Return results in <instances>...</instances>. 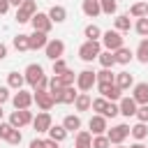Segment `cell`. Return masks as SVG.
<instances>
[{"label": "cell", "instance_id": "6da1fadb", "mask_svg": "<svg viewBox=\"0 0 148 148\" xmlns=\"http://www.w3.org/2000/svg\"><path fill=\"white\" fill-rule=\"evenodd\" d=\"M99 53H102V44H99V42H88V39H86V42L79 46V58H81L83 62L97 60Z\"/></svg>", "mask_w": 148, "mask_h": 148}, {"label": "cell", "instance_id": "7a4b0ae2", "mask_svg": "<svg viewBox=\"0 0 148 148\" xmlns=\"http://www.w3.org/2000/svg\"><path fill=\"white\" fill-rule=\"evenodd\" d=\"M102 44H104V49L106 51H118L120 46H125L123 44V35L118 32V30H106V32H102Z\"/></svg>", "mask_w": 148, "mask_h": 148}, {"label": "cell", "instance_id": "3957f363", "mask_svg": "<svg viewBox=\"0 0 148 148\" xmlns=\"http://www.w3.org/2000/svg\"><path fill=\"white\" fill-rule=\"evenodd\" d=\"M44 76H46V74H44V67H42V65H37V62L28 65V67H25V72H23L25 83H28V86H32V88H35V86H37Z\"/></svg>", "mask_w": 148, "mask_h": 148}, {"label": "cell", "instance_id": "277c9868", "mask_svg": "<svg viewBox=\"0 0 148 148\" xmlns=\"http://www.w3.org/2000/svg\"><path fill=\"white\" fill-rule=\"evenodd\" d=\"M95 83H97V79H95V72H92V69H83V72L76 74V88H79L81 92L92 90Z\"/></svg>", "mask_w": 148, "mask_h": 148}, {"label": "cell", "instance_id": "5b68a950", "mask_svg": "<svg viewBox=\"0 0 148 148\" xmlns=\"http://www.w3.org/2000/svg\"><path fill=\"white\" fill-rule=\"evenodd\" d=\"M28 123H32V113H30L28 109H16V111H12V116H9V125H12L14 130L25 127Z\"/></svg>", "mask_w": 148, "mask_h": 148}, {"label": "cell", "instance_id": "8992f818", "mask_svg": "<svg viewBox=\"0 0 148 148\" xmlns=\"http://www.w3.org/2000/svg\"><path fill=\"white\" fill-rule=\"evenodd\" d=\"M127 136H130V125H125V123H120V125H116V127H111V130L106 132L109 143H116V146H120Z\"/></svg>", "mask_w": 148, "mask_h": 148}, {"label": "cell", "instance_id": "52a82bcc", "mask_svg": "<svg viewBox=\"0 0 148 148\" xmlns=\"http://www.w3.org/2000/svg\"><path fill=\"white\" fill-rule=\"evenodd\" d=\"M35 14H37V5H35V0H23L21 7H18V12H16V21H18V23H28Z\"/></svg>", "mask_w": 148, "mask_h": 148}, {"label": "cell", "instance_id": "ba28073f", "mask_svg": "<svg viewBox=\"0 0 148 148\" xmlns=\"http://www.w3.org/2000/svg\"><path fill=\"white\" fill-rule=\"evenodd\" d=\"M97 90H99V95H102L106 102H116V99H120V95H123V90H120L116 83H97Z\"/></svg>", "mask_w": 148, "mask_h": 148}, {"label": "cell", "instance_id": "9c48e42d", "mask_svg": "<svg viewBox=\"0 0 148 148\" xmlns=\"http://www.w3.org/2000/svg\"><path fill=\"white\" fill-rule=\"evenodd\" d=\"M51 125H53V120H51V113H49V111H42V113H37V116L32 118V127H35V132H37V134L49 132V130H51Z\"/></svg>", "mask_w": 148, "mask_h": 148}, {"label": "cell", "instance_id": "30bf717a", "mask_svg": "<svg viewBox=\"0 0 148 148\" xmlns=\"http://www.w3.org/2000/svg\"><path fill=\"white\" fill-rule=\"evenodd\" d=\"M30 23H32V28L37 30V32H44V35H49V30H51V18H49V14H44V12H37L32 18H30Z\"/></svg>", "mask_w": 148, "mask_h": 148}, {"label": "cell", "instance_id": "8fae6325", "mask_svg": "<svg viewBox=\"0 0 148 148\" xmlns=\"http://www.w3.org/2000/svg\"><path fill=\"white\" fill-rule=\"evenodd\" d=\"M44 51H46V58L58 60V58H62V53H65V42H62V39H49V44L44 46Z\"/></svg>", "mask_w": 148, "mask_h": 148}, {"label": "cell", "instance_id": "7c38bea8", "mask_svg": "<svg viewBox=\"0 0 148 148\" xmlns=\"http://www.w3.org/2000/svg\"><path fill=\"white\" fill-rule=\"evenodd\" d=\"M76 95H79V92L74 90V86H67V88H62L58 95H51V97H53L56 104H74Z\"/></svg>", "mask_w": 148, "mask_h": 148}, {"label": "cell", "instance_id": "4fadbf2b", "mask_svg": "<svg viewBox=\"0 0 148 148\" xmlns=\"http://www.w3.org/2000/svg\"><path fill=\"white\" fill-rule=\"evenodd\" d=\"M32 102H37V106H39L42 111H51V106L56 104L49 90H39V92H32Z\"/></svg>", "mask_w": 148, "mask_h": 148}, {"label": "cell", "instance_id": "5bb4252c", "mask_svg": "<svg viewBox=\"0 0 148 148\" xmlns=\"http://www.w3.org/2000/svg\"><path fill=\"white\" fill-rule=\"evenodd\" d=\"M12 104H14V109H30V104H32V92L16 90L14 97H12Z\"/></svg>", "mask_w": 148, "mask_h": 148}, {"label": "cell", "instance_id": "9a60e30c", "mask_svg": "<svg viewBox=\"0 0 148 148\" xmlns=\"http://www.w3.org/2000/svg\"><path fill=\"white\" fill-rule=\"evenodd\" d=\"M88 127H90V134H106V118L104 116H99V113H95L90 120H88Z\"/></svg>", "mask_w": 148, "mask_h": 148}, {"label": "cell", "instance_id": "2e32d148", "mask_svg": "<svg viewBox=\"0 0 148 148\" xmlns=\"http://www.w3.org/2000/svg\"><path fill=\"white\" fill-rule=\"evenodd\" d=\"M118 109H120V113H123L125 118H130V116H136V109H139V104H136L132 97H120V104H118Z\"/></svg>", "mask_w": 148, "mask_h": 148}, {"label": "cell", "instance_id": "e0dca14e", "mask_svg": "<svg viewBox=\"0 0 148 148\" xmlns=\"http://www.w3.org/2000/svg\"><path fill=\"white\" fill-rule=\"evenodd\" d=\"M132 99H134L139 106H141V104H148V83H146V81L134 86V90H132Z\"/></svg>", "mask_w": 148, "mask_h": 148}, {"label": "cell", "instance_id": "ac0fdd59", "mask_svg": "<svg viewBox=\"0 0 148 148\" xmlns=\"http://www.w3.org/2000/svg\"><path fill=\"white\" fill-rule=\"evenodd\" d=\"M28 42H30V49L32 51H39V49H44L46 44H49V37L44 35V32H32V35H28Z\"/></svg>", "mask_w": 148, "mask_h": 148}, {"label": "cell", "instance_id": "d6986e66", "mask_svg": "<svg viewBox=\"0 0 148 148\" xmlns=\"http://www.w3.org/2000/svg\"><path fill=\"white\" fill-rule=\"evenodd\" d=\"M81 9H83V14H86L88 18H95V16H99V14H102V7H99V0H83V5H81Z\"/></svg>", "mask_w": 148, "mask_h": 148}, {"label": "cell", "instance_id": "ffe728a7", "mask_svg": "<svg viewBox=\"0 0 148 148\" xmlns=\"http://www.w3.org/2000/svg\"><path fill=\"white\" fill-rule=\"evenodd\" d=\"M49 18H51V23H62V21L67 18V9H65L62 5H53V7L49 9Z\"/></svg>", "mask_w": 148, "mask_h": 148}, {"label": "cell", "instance_id": "44dd1931", "mask_svg": "<svg viewBox=\"0 0 148 148\" xmlns=\"http://www.w3.org/2000/svg\"><path fill=\"white\" fill-rule=\"evenodd\" d=\"M113 58H116V65H127V62H132L134 53H132L127 46H120L118 51H113Z\"/></svg>", "mask_w": 148, "mask_h": 148}, {"label": "cell", "instance_id": "7402d4cb", "mask_svg": "<svg viewBox=\"0 0 148 148\" xmlns=\"http://www.w3.org/2000/svg\"><path fill=\"white\" fill-rule=\"evenodd\" d=\"M113 83H116L120 90H127V88H132V86H134V79H132V74H130V72H118Z\"/></svg>", "mask_w": 148, "mask_h": 148}, {"label": "cell", "instance_id": "603a6c76", "mask_svg": "<svg viewBox=\"0 0 148 148\" xmlns=\"http://www.w3.org/2000/svg\"><path fill=\"white\" fill-rule=\"evenodd\" d=\"M23 83H25L23 74H18V72H9V74H7V88H12V90H21Z\"/></svg>", "mask_w": 148, "mask_h": 148}, {"label": "cell", "instance_id": "cb8c5ba5", "mask_svg": "<svg viewBox=\"0 0 148 148\" xmlns=\"http://www.w3.org/2000/svg\"><path fill=\"white\" fill-rule=\"evenodd\" d=\"M113 25H116V30L123 35V32H130L132 21H130V16H127V14H120V16H116V18H113Z\"/></svg>", "mask_w": 148, "mask_h": 148}, {"label": "cell", "instance_id": "d4e9b609", "mask_svg": "<svg viewBox=\"0 0 148 148\" xmlns=\"http://www.w3.org/2000/svg\"><path fill=\"white\" fill-rule=\"evenodd\" d=\"M62 127H65L67 132H79V130H81V118H79V116H74V113H69V116H65Z\"/></svg>", "mask_w": 148, "mask_h": 148}, {"label": "cell", "instance_id": "484cf974", "mask_svg": "<svg viewBox=\"0 0 148 148\" xmlns=\"http://www.w3.org/2000/svg\"><path fill=\"white\" fill-rule=\"evenodd\" d=\"M67 130L62 127V125H51V130H49V139H53L56 143H60V141H65L67 139Z\"/></svg>", "mask_w": 148, "mask_h": 148}, {"label": "cell", "instance_id": "4316f807", "mask_svg": "<svg viewBox=\"0 0 148 148\" xmlns=\"http://www.w3.org/2000/svg\"><path fill=\"white\" fill-rule=\"evenodd\" d=\"M76 148H92V134L86 130L76 132Z\"/></svg>", "mask_w": 148, "mask_h": 148}, {"label": "cell", "instance_id": "83f0119b", "mask_svg": "<svg viewBox=\"0 0 148 148\" xmlns=\"http://www.w3.org/2000/svg\"><path fill=\"white\" fill-rule=\"evenodd\" d=\"M127 16H134V18H143L148 16V2H134L130 7V14Z\"/></svg>", "mask_w": 148, "mask_h": 148}, {"label": "cell", "instance_id": "f1b7e54d", "mask_svg": "<svg viewBox=\"0 0 148 148\" xmlns=\"http://www.w3.org/2000/svg\"><path fill=\"white\" fill-rule=\"evenodd\" d=\"M90 104H92V99H90V95H88V92H79V95H76V99H74L76 111H88V109H90Z\"/></svg>", "mask_w": 148, "mask_h": 148}, {"label": "cell", "instance_id": "f546056e", "mask_svg": "<svg viewBox=\"0 0 148 148\" xmlns=\"http://www.w3.org/2000/svg\"><path fill=\"white\" fill-rule=\"evenodd\" d=\"M134 56H136V60H139V62H143V65L148 62V37H143V39L139 42V46H136V53H134Z\"/></svg>", "mask_w": 148, "mask_h": 148}, {"label": "cell", "instance_id": "4dcf8cb0", "mask_svg": "<svg viewBox=\"0 0 148 148\" xmlns=\"http://www.w3.org/2000/svg\"><path fill=\"white\" fill-rule=\"evenodd\" d=\"M130 134H132L136 141H143V139L148 136V127H146V123H136L134 127H130Z\"/></svg>", "mask_w": 148, "mask_h": 148}, {"label": "cell", "instance_id": "1f68e13d", "mask_svg": "<svg viewBox=\"0 0 148 148\" xmlns=\"http://www.w3.org/2000/svg\"><path fill=\"white\" fill-rule=\"evenodd\" d=\"M97 60H99V65H102L104 69H113V65H116V58H113L111 51H102Z\"/></svg>", "mask_w": 148, "mask_h": 148}, {"label": "cell", "instance_id": "d6a6232c", "mask_svg": "<svg viewBox=\"0 0 148 148\" xmlns=\"http://www.w3.org/2000/svg\"><path fill=\"white\" fill-rule=\"evenodd\" d=\"M95 79H97V83H113L116 74H113V69H104L102 67V72H95Z\"/></svg>", "mask_w": 148, "mask_h": 148}, {"label": "cell", "instance_id": "836d02e7", "mask_svg": "<svg viewBox=\"0 0 148 148\" xmlns=\"http://www.w3.org/2000/svg\"><path fill=\"white\" fill-rule=\"evenodd\" d=\"M12 44H14V49H16V51H30L28 35H16V37L12 39Z\"/></svg>", "mask_w": 148, "mask_h": 148}, {"label": "cell", "instance_id": "e575fe53", "mask_svg": "<svg viewBox=\"0 0 148 148\" xmlns=\"http://www.w3.org/2000/svg\"><path fill=\"white\" fill-rule=\"evenodd\" d=\"M83 35L88 37V42H97L99 37H102V30L95 25V23H90V25H86V30H83Z\"/></svg>", "mask_w": 148, "mask_h": 148}, {"label": "cell", "instance_id": "d590c367", "mask_svg": "<svg viewBox=\"0 0 148 148\" xmlns=\"http://www.w3.org/2000/svg\"><path fill=\"white\" fill-rule=\"evenodd\" d=\"M62 88H65V86H62L60 76H51V79H49V92H51V95H58Z\"/></svg>", "mask_w": 148, "mask_h": 148}, {"label": "cell", "instance_id": "8d00e7d4", "mask_svg": "<svg viewBox=\"0 0 148 148\" xmlns=\"http://www.w3.org/2000/svg\"><path fill=\"white\" fill-rule=\"evenodd\" d=\"M134 30H136L141 37H148V16H143V18H136V23H134Z\"/></svg>", "mask_w": 148, "mask_h": 148}, {"label": "cell", "instance_id": "74e56055", "mask_svg": "<svg viewBox=\"0 0 148 148\" xmlns=\"http://www.w3.org/2000/svg\"><path fill=\"white\" fill-rule=\"evenodd\" d=\"M99 7H102V14H116L118 2L116 0H99Z\"/></svg>", "mask_w": 148, "mask_h": 148}, {"label": "cell", "instance_id": "f35d334b", "mask_svg": "<svg viewBox=\"0 0 148 148\" xmlns=\"http://www.w3.org/2000/svg\"><path fill=\"white\" fill-rule=\"evenodd\" d=\"M69 67H67V62L62 60V58H58V60H53V76H60V74H65Z\"/></svg>", "mask_w": 148, "mask_h": 148}, {"label": "cell", "instance_id": "ab89813d", "mask_svg": "<svg viewBox=\"0 0 148 148\" xmlns=\"http://www.w3.org/2000/svg\"><path fill=\"white\" fill-rule=\"evenodd\" d=\"M106 104H109V102H106L104 97H97V99H92V104H90V106H92V111H95V113H99V116H102V113H104V109H106Z\"/></svg>", "mask_w": 148, "mask_h": 148}, {"label": "cell", "instance_id": "60d3db41", "mask_svg": "<svg viewBox=\"0 0 148 148\" xmlns=\"http://www.w3.org/2000/svg\"><path fill=\"white\" fill-rule=\"evenodd\" d=\"M118 113H120V109H118V104H116V102H109L102 116H104V118H116Z\"/></svg>", "mask_w": 148, "mask_h": 148}, {"label": "cell", "instance_id": "b9f144b4", "mask_svg": "<svg viewBox=\"0 0 148 148\" xmlns=\"http://www.w3.org/2000/svg\"><path fill=\"white\" fill-rule=\"evenodd\" d=\"M111 143H109V139H106V134H97V136H92V148H109Z\"/></svg>", "mask_w": 148, "mask_h": 148}, {"label": "cell", "instance_id": "7bdbcfd3", "mask_svg": "<svg viewBox=\"0 0 148 148\" xmlns=\"http://www.w3.org/2000/svg\"><path fill=\"white\" fill-rule=\"evenodd\" d=\"M60 81H62V86L67 88V86H74V81H76V74L72 72V69H67L65 74H60Z\"/></svg>", "mask_w": 148, "mask_h": 148}, {"label": "cell", "instance_id": "ee69618b", "mask_svg": "<svg viewBox=\"0 0 148 148\" xmlns=\"http://www.w3.org/2000/svg\"><path fill=\"white\" fill-rule=\"evenodd\" d=\"M21 139H23V134H21V130H12V134L7 136V141H9L12 146H18V143H21Z\"/></svg>", "mask_w": 148, "mask_h": 148}, {"label": "cell", "instance_id": "f6af8a7d", "mask_svg": "<svg viewBox=\"0 0 148 148\" xmlns=\"http://www.w3.org/2000/svg\"><path fill=\"white\" fill-rule=\"evenodd\" d=\"M136 118H139V123H148V104H141L136 109Z\"/></svg>", "mask_w": 148, "mask_h": 148}, {"label": "cell", "instance_id": "bcb514c9", "mask_svg": "<svg viewBox=\"0 0 148 148\" xmlns=\"http://www.w3.org/2000/svg\"><path fill=\"white\" fill-rule=\"evenodd\" d=\"M12 130H14V127H12L9 123H0V139H5V141H7V136L12 134Z\"/></svg>", "mask_w": 148, "mask_h": 148}, {"label": "cell", "instance_id": "7dc6e473", "mask_svg": "<svg viewBox=\"0 0 148 148\" xmlns=\"http://www.w3.org/2000/svg\"><path fill=\"white\" fill-rule=\"evenodd\" d=\"M7 99H9V88H7V86H0V106H2Z\"/></svg>", "mask_w": 148, "mask_h": 148}, {"label": "cell", "instance_id": "c3c4849f", "mask_svg": "<svg viewBox=\"0 0 148 148\" xmlns=\"http://www.w3.org/2000/svg\"><path fill=\"white\" fill-rule=\"evenodd\" d=\"M30 148H44V139H32L30 141Z\"/></svg>", "mask_w": 148, "mask_h": 148}, {"label": "cell", "instance_id": "681fc988", "mask_svg": "<svg viewBox=\"0 0 148 148\" xmlns=\"http://www.w3.org/2000/svg\"><path fill=\"white\" fill-rule=\"evenodd\" d=\"M9 12V0H0V14H7Z\"/></svg>", "mask_w": 148, "mask_h": 148}, {"label": "cell", "instance_id": "f907efd6", "mask_svg": "<svg viewBox=\"0 0 148 148\" xmlns=\"http://www.w3.org/2000/svg\"><path fill=\"white\" fill-rule=\"evenodd\" d=\"M44 148H58V143L53 139H44Z\"/></svg>", "mask_w": 148, "mask_h": 148}, {"label": "cell", "instance_id": "816d5d0a", "mask_svg": "<svg viewBox=\"0 0 148 148\" xmlns=\"http://www.w3.org/2000/svg\"><path fill=\"white\" fill-rule=\"evenodd\" d=\"M5 58H7V46L0 42V60H5Z\"/></svg>", "mask_w": 148, "mask_h": 148}, {"label": "cell", "instance_id": "f5cc1de1", "mask_svg": "<svg viewBox=\"0 0 148 148\" xmlns=\"http://www.w3.org/2000/svg\"><path fill=\"white\" fill-rule=\"evenodd\" d=\"M130 148H146V146H143V143H141V141H136V143H132V146H130Z\"/></svg>", "mask_w": 148, "mask_h": 148}, {"label": "cell", "instance_id": "db71d44e", "mask_svg": "<svg viewBox=\"0 0 148 148\" xmlns=\"http://www.w3.org/2000/svg\"><path fill=\"white\" fill-rule=\"evenodd\" d=\"M21 2L23 0H9V5H16V7H21Z\"/></svg>", "mask_w": 148, "mask_h": 148}, {"label": "cell", "instance_id": "11a10c76", "mask_svg": "<svg viewBox=\"0 0 148 148\" xmlns=\"http://www.w3.org/2000/svg\"><path fill=\"white\" fill-rule=\"evenodd\" d=\"M2 113H5V111H2V106H0V120H2Z\"/></svg>", "mask_w": 148, "mask_h": 148}, {"label": "cell", "instance_id": "9f6ffc18", "mask_svg": "<svg viewBox=\"0 0 148 148\" xmlns=\"http://www.w3.org/2000/svg\"><path fill=\"white\" fill-rule=\"evenodd\" d=\"M116 148H125V146H123V143H120V146H116Z\"/></svg>", "mask_w": 148, "mask_h": 148}, {"label": "cell", "instance_id": "6f0895ef", "mask_svg": "<svg viewBox=\"0 0 148 148\" xmlns=\"http://www.w3.org/2000/svg\"><path fill=\"white\" fill-rule=\"evenodd\" d=\"M146 2H148V0H146Z\"/></svg>", "mask_w": 148, "mask_h": 148}]
</instances>
